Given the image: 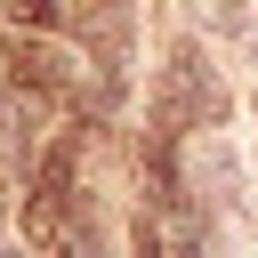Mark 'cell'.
Wrapping results in <instances>:
<instances>
[{"instance_id":"277c9868","label":"cell","mask_w":258,"mask_h":258,"mask_svg":"<svg viewBox=\"0 0 258 258\" xmlns=\"http://www.w3.org/2000/svg\"><path fill=\"white\" fill-rule=\"evenodd\" d=\"M8 16H16L24 32H56V24H64V8H56V0H8Z\"/></svg>"},{"instance_id":"3957f363","label":"cell","mask_w":258,"mask_h":258,"mask_svg":"<svg viewBox=\"0 0 258 258\" xmlns=\"http://www.w3.org/2000/svg\"><path fill=\"white\" fill-rule=\"evenodd\" d=\"M185 16L202 32H250V0H185Z\"/></svg>"},{"instance_id":"5b68a950","label":"cell","mask_w":258,"mask_h":258,"mask_svg":"<svg viewBox=\"0 0 258 258\" xmlns=\"http://www.w3.org/2000/svg\"><path fill=\"white\" fill-rule=\"evenodd\" d=\"M0 258H8V250H0Z\"/></svg>"},{"instance_id":"6da1fadb","label":"cell","mask_w":258,"mask_h":258,"mask_svg":"<svg viewBox=\"0 0 258 258\" xmlns=\"http://www.w3.org/2000/svg\"><path fill=\"white\" fill-rule=\"evenodd\" d=\"M185 121H202V129H218L226 121V89H218V73H210V56L185 40L177 56H169V73H161V129H185Z\"/></svg>"},{"instance_id":"7a4b0ae2","label":"cell","mask_w":258,"mask_h":258,"mask_svg":"<svg viewBox=\"0 0 258 258\" xmlns=\"http://www.w3.org/2000/svg\"><path fill=\"white\" fill-rule=\"evenodd\" d=\"M73 32L89 40V64H113V73H121L137 24H129V0H81V8H73Z\"/></svg>"}]
</instances>
